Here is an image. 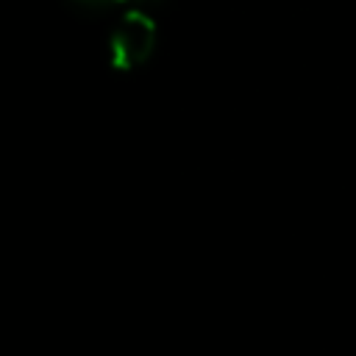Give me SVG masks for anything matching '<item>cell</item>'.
Listing matches in <instances>:
<instances>
[{
    "label": "cell",
    "mask_w": 356,
    "mask_h": 356,
    "mask_svg": "<svg viewBox=\"0 0 356 356\" xmlns=\"http://www.w3.org/2000/svg\"><path fill=\"white\" fill-rule=\"evenodd\" d=\"M153 47H156V22L139 8L122 14V19L117 22V28L111 31V39H108L111 64L117 70L142 67L150 58Z\"/></svg>",
    "instance_id": "6da1fadb"
},
{
    "label": "cell",
    "mask_w": 356,
    "mask_h": 356,
    "mask_svg": "<svg viewBox=\"0 0 356 356\" xmlns=\"http://www.w3.org/2000/svg\"><path fill=\"white\" fill-rule=\"evenodd\" d=\"M72 6L78 8H89V11H97V8H108V6H117V3H156V0H70Z\"/></svg>",
    "instance_id": "7a4b0ae2"
}]
</instances>
